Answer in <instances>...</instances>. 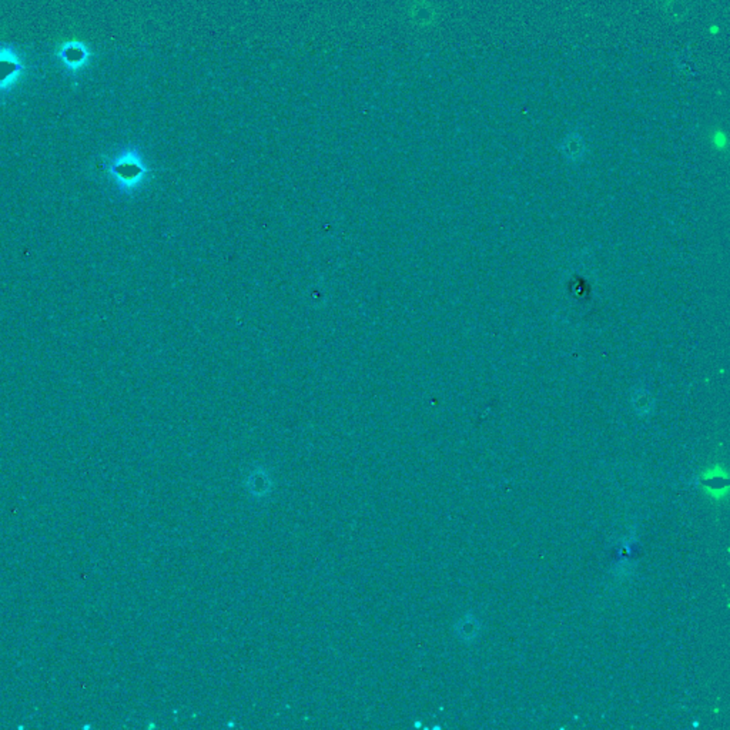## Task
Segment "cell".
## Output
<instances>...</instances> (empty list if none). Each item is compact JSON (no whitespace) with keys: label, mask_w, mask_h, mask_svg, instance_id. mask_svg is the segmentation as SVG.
Returning a JSON list of instances; mask_svg holds the SVG:
<instances>
[{"label":"cell","mask_w":730,"mask_h":730,"mask_svg":"<svg viewBox=\"0 0 730 730\" xmlns=\"http://www.w3.org/2000/svg\"><path fill=\"white\" fill-rule=\"evenodd\" d=\"M109 173L119 181L134 183L142 180L148 173V168L137 148H126L111 160Z\"/></svg>","instance_id":"obj_2"},{"label":"cell","mask_w":730,"mask_h":730,"mask_svg":"<svg viewBox=\"0 0 730 730\" xmlns=\"http://www.w3.org/2000/svg\"><path fill=\"white\" fill-rule=\"evenodd\" d=\"M26 76V63L13 46H0V94L14 90Z\"/></svg>","instance_id":"obj_1"},{"label":"cell","mask_w":730,"mask_h":730,"mask_svg":"<svg viewBox=\"0 0 730 730\" xmlns=\"http://www.w3.org/2000/svg\"><path fill=\"white\" fill-rule=\"evenodd\" d=\"M714 144L718 147V148H725L726 144H727V139H726V134L722 131V130H718L715 133L714 136Z\"/></svg>","instance_id":"obj_4"},{"label":"cell","mask_w":730,"mask_h":730,"mask_svg":"<svg viewBox=\"0 0 730 730\" xmlns=\"http://www.w3.org/2000/svg\"><path fill=\"white\" fill-rule=\"evenodd\" d=\"M707 32H709L710 34H712V36H716V34L720 32V27H719L718 25H712V26H710V27L707 29Z\"/></svg>","instance_id":"obj_5"},{"label":"cell","mask_w":730,"mask_h":730,"mask_svg":"<svg viewBox=\"0 0 730 730\" xmlns=\"http://www.w3.org/2000/svg\"><path fill=\"white\" fill-rule=\"evenodd\" d=\"M54 56L57 62L70 76L82 74L91 63V52L86 43L80 41H67L57 46Z\"/></svg>","instance_id":"obj_3"}]
</instances>
